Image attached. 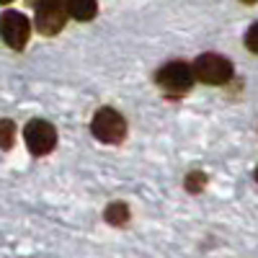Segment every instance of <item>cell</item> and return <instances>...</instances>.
Instances as JSON below:
<instances>
[{
    "instance_id": "cell-14",
    "label": "cell",
    "mask_w": 258,
    "mask_h": 258,
    "mask_svg": "<svg viewBox=\"0 0 258 258\" xmlns=\"http://www.w3.org/2000/svg\"><path fill=\"white\" fill-rule=\"evenodd\" d=\"M255 181H258V168H255Z\"/></svg>"
},
{
    "instance_id": "cell-4",
    "label": "cell",
    "mask_w": 258,
    "mask_h": 258,
    "mask_svg": "<svg viewBox=\"0 0 258 258\" xmlns=\"http://www.w3.org/2000/svg\"><path fill=\"white\" fill-rule=\"evenodd\" d=\"M36 31L41 36H54L68 24V6H62V0H36Z\"/></svg>"
},
{
    "instance_id": "cell-13",
    "label": "cell",
    "mask_w": 258,
    "mask_h": 258,
    "mask_svg": "<svg viewBox=\"0 0 258 258\" xmlns=\"http://www.w3.org/2000/svg\"><path fill=\"white\" fill-rule=\"evenodd\" d=\"M0 3H13V0H0Z\"/></svg>"
},
{
    "instance_id": "cell-1",
    "label": "cell",
    "mask_w": 258,
    "mask_h": 258,
    "mask_svg": "<svg viewBox=\"0 0 258 258\" xmlns=\"http://www.w3.org/2000/svg\"><path fill=\"white\" fill-rule=\"evenodd\" d=\"M194 64L183 62V59H170L155 73V83L160 85V91H165L168 96H183L191 91L194 85Z\"/></svg>"
},
{
    "instance_id": "cell-2",
    "label": "cell",
    "mask_w": 258,
    "mask_h": 258,
    "mask_svg": "<svg viewBox=\"0 0 258 258\" xmlns=\"http://www.w3.org/2000/svg\"><path fill=\"white\" fill-rule=\"evenodd\" d=\"M91 132L103 145H119L126 137V121H124V116L116 109L103 106V109L96 111V116L91 121Z\"/></svg>"
},
{
    "instance_id": "cell-5",
    "label": "cell",
    "mask_w": 258,
    "mask_h": 258,
    "mask_svg": "<svg viewBox=\"0 0 258 258\" xmlns=\"http://www.w3.org/2000/svg\"><path fill=\"white\" fill-rule=\"evenodd\" d=\"M24 140H26V147L31 155H36V158L49 155L57 145V129L47 119H31L24 126Z\"/></svg>"
},
{
    "instance_id": "cell-11",
    "label": "cell",
    "mask_w": 258,
    "mask_h": 258,
    "mask_svg": "<svg viewBox=\"0 0 258 258\" xmlns=\"http://www.w3.org/2000/svg\"><path fill=\"white\" fill-rule=\"evenodd\" d=\"M245 47H248L253 54H258V24H253V26L248 29V34H245Z\"/></svg>"
},
{
    "instance_id": "cell-8",
    "label": "cell",
    "mask_w": 258,
    "mask_h": 258,
    "mask_svg": "<svg viewBox=\"0 0 258 258\" xmlns=\"http://www.w3.org/2000/svg\"><path fill=\"white\" fill-rule=\"evenodd\" d=\"M103 220L109 222L111 227H124L129 222V207L124 202H111L103 212Z\"/></svg>"
},
{
    "instance_id": "cell-3",
    "label": "cell",
    "mask_w": 258,
    "mask_h": 258,
    "mask_svg": "<svg viewBox=\"0 0 258 258\" xmlns=\"http://www.w3.org/2000/svg\"><path fill=\"white\" fill-rule=\"evenodd\" d=\"M194 73H197V80L204 85H225L232 78V62L222 54H199L194 59Z\"/></svg>"
},
{
    "instance_id": "cell-12",
    "label": "cell",
    "mask_w": 258,
    "mask_h": 258,
    "mask_svg": "<svg viewBox=\"0 0 258 258\" xmlns=\"http://www.w3.org/2000/svg\"><path fill=\"white\" fill-rule=\"evenodd\" d=\"M243 3H248V6H253V3H258V0H243Z\"/></svg>"
},
{
    "instance_id": "cell-7",
    "label": "cell",
    "mask_w": 258,
    "mask_h": 258,
    "mask_svg": "<svg viewBox=\"0 0 258 258\" xmlns=\"http://www.w3.org/2000/svg\"><path fill=\"white\" fill-rule=\"evenodd\" d=\"M64 6H68V11L75 21H91L98 13L96 0H64Z\"/></svg>"
},
{
    "instance_id": "cell-10",
    "label": "cell",
    "mask_w": 258,
    "mask_h": 258,
    "mask_svg": "<svg viewBox=\"0 0 258 258\" xmlns=\"http://www.w3.org/2000/svg\"><path fill=\"white\" fill-rule=\"evenodd\" d=\"M0 129H3V150H11V147H13V132H16L13 121H11V119H6Z\"/></svg>"
},
{
    "instance_id": "cell-6",
    "label": "cell",
    "mask_w": 258,
    "mask_h": 258,
    "mask_svg": "<svg viewBox=\"0 0 258 258\" xmlns=\"http://www.w3.org/2000/svg\"><path fill=\"white\" fill-rule=\"evenodd\" d=\"M0 31H3V41L11 49H24L31 36V24L24 13L6 11L3 18H0Z\"/></svg>"
},
{
    "instance_id": "cell-9",
    "label": "cell",
    "mask_w": 258,
    "mask_h": 258,
    "mask_svg": "<svg viewBox=\"0 0 258 258\" xmlns=\"http://www.w3.org/2000/svg\"><path fill=\"white\" fill-rule=\"evenodd\" d=\"M183 186L191 194H199L202 188H207V173H204V170H191V173L183 178Z\"/></svg>"
}]
</instances>
